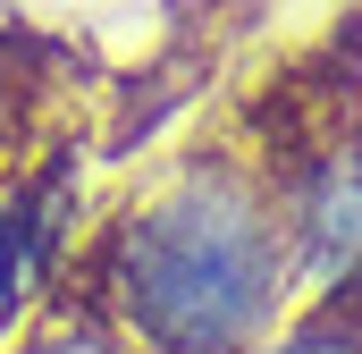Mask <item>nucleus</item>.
I'll return each mask as SVG.
<instances>
[{
	"label": "nucleus",
	"instance_id": "obj_1",
	"mask_svg": "<svg viewBox=\"0 0 362 354\" xmlns=\"http://www.w3.org/2000/svg\"><path fill=\"white\" fill-rule=\"evenodd\" d=\"M295 219L278 161L194 144L93 236V312L135 354H245L295 312Z\"/></svg>",
	"mask_w": 362,
	"mask_h": 354
},
{
	"label": "nucleus",
	"instance_id": "obj_2",
	"mask_svg": "<svg viewBox=\"0 0 362 354\" xmlns=\"http://www.w3.org/2000/svg\"><path fill=\"white\" fill-rule=\"evenodd\" d=\"M278 185H286L303 287L362 304V135H320L303 169H278Z\"/></svg>",
	"mask_w": 362,
	"mask_h": 354
},
{
	"label": "nucleus",
	"instance_id": "obj_3",
	"mask_svg": "<svg viewBox=\"0 0 362 354\" xmlns=\"http://www.w3.org/2000/svg\"><path fill=\"white\" fill-rule=\"evenodd\" d=\"M245 354H362V304L354 295H312L278 329H262Z\"/></svg>",
	"mask_w": 362,
	"mask_h": 354
},
{
	"label": "nucleus",
	"instance_id": "obj_4",
	"mask_svg": "<svg viewBox=\"0 0 362 354\" xmlns=\"http://www.w3.org/2000/svg\"><path fill=\"white\" fill-rule=\"evenodd\" d=\"M25 304H34V228H25V202L0 194V346L17 338Z\"/></svg>",
	"mask_w": 362,
	"mask_h": 354
},
{
	"label": "nucleus",
	"instance_id": "obj_5",
	"mask_svg": "<svg viewBox=\"0 0 362 354\" xmlns=\"http://www.w3.org/2000/svg\"><path fill=\"white\" fill-rule=\"evenodd\" d=\"M8 354H135V346H127V338H118L93 304H76V312L59 304V312H42V321H34Z\"/></svg>",
	"mask_w": 362,
	"mask_h": 354
},
{
	"label": "nucleus",
	"instance_id": "obj_6",
	"mask_svg": "<svg viewBox=\"0 0 362 354\" xmlns=\"http://www.w3.org/2000/svg\"><path fill=\"white\" fill-rule=\"evenodd\" d=\"M25 68H17V51L0 42V169H8V152H17V135H25Z\"/></svg>",
	"mask_w": 362,
	"mask_h": 354
}]
</instances>
